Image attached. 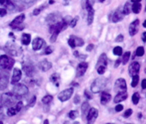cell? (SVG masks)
I'll list each match as a JSON object with an SVG mask.
<instances>
[{"instance_id": "obj_13", "label": "cell", "mask_w": 146, "mask_h": 124, "mask_svg": "<svg viewBox=\"0 0 146 124\" xmlns=\"http://www.w3.org/2000/svg\"><path fill=\"white\" fill-rule=\"evenodd\" d=\"M87 69H88V64H87V63H86V62L80 63V64L77 66V69H76V76H77V78L82 76L86 72Z\"/></svg>"}, {"instance_id": "obj_40", "label": "cell", "mask_w": 146, "mask_h": 124, "mask_svg": "<svg viewBox=\"0 0 146 124\" xmlns=\"http://www.w3.org/2000/svg\"><path fill=\"white\" fill-rule=\"evenodd\" d=\"M144 55V48L143 47H138L136 49V56L138 57H142Z\"/></svg>"}, {"instance_id": "obj_14", "label": "cell", "mask_w": 146, "mask_h": 124, "mask_svg": "<svg viewBox=\"0 0 146 124\" xmlns=\"http://www.w3.org/2000/svg\"><path fill=\"white\" fill-rule=\"evenodd\" d=\"M21 76H22V72L19 69H14L13 70V74L12 78H11V84H15L21 80Z\"/></svg>"}, {"instance_id": "obj_15", "label": "cell", "mask_w": 146, "mask_h": 124, "mask_svg": "<svg viewBox=\"0 0 146 124\" xmlns=\"http://www.w3.org/2000/svg\"><path fill=\"white\" fill-rule=\"evenodd\" d=\"M45 45V41L42 38H35L32 42V49L34 51H38Z\"/></svg>"}, {"instance_id": "obj_58", "label": "cell", "mask_w": 146, "mask_h": 124, "mask_svg": "<svg viewBox=\"0 0 146 124\" xmlns=\"http://www.w3.org/2000/svg\"><path fill=\"white\" fill-rule=\"evenodd\" d=\"M119 63H120V60H117V63H116V67L118 66V64H119Z\"/></svg>"}, {"instance_id": "obj_12", "label": "cell", "mask_w": 146, "mask_h": 124, "mask_svg": "<svg viewBox=\"0 0 146 124\" xmlns=\"http://www.w3.org/2000/svg\"><path fill=\"white\" fill-rule=\"evenodd\" d=\"M115 90L119 91H126V88H127V85H126V80L124 78H118L115 82Z\"/></svg>"}, {"instance_id": "obj_35", "label": "cell", "mask_w": 146, "mask_h": 124, "mask_svg": "<svg viewBox=\"0 0 146 124\" xmlns=\"http://www.w3.org/2000/svg\"><path fill=\"white\" fill-rule=\"evenodd\" d=\"M74 41H75V46L76 47H81L84 45V41L81 38H78V37L74 36Z\"/></svg>"}, {"instance_id": "obj_20", "label": "cell", "mask_w": 146, "mask_h": 124, "mask_svg": "<svg viewBox=\"0 0 146 124\" xmlns=\"http://www.w3.org/2000/svg\"><path fill=\"white\" fill-rule=\"evenodd\" d=\"M123 19V14H122V11L120 9H117L115 12L112 14V18H111V21L114 23H117V22H120V21Z\"/></svg>"}, {"instance_id": "obj_41", "label": "cell", "mask_w": 146, "mask_h": 124, "mask_svg": "<svg viewBox=\"0 0 146 124\" xmlns=\"http://www.w3.org/2000/svg\"><path fill=\"white\" fill-rule=\"evenodd\" d=\"M68 44H69V46L71 47L72 49H74L75 48V41H74V36H71L70 38H69V40H68Z\"/></svg>"}, {"instance_id": "obj_24", "label": "cell", "mask_w": 146, "mask_h": 124, "mask_svg": "<svg viewBox=\"0 0 146 124\" xmlns=\"http://www.w3.org/2000/svg\"><path fill=\"white\" fill-rule=\"evenodd\" d=\"M47 21H48L50 24H54V23H56L59 21V15L55 14V13L48 15V16H47Z\"/></svg>"}, {"instance_id": "obj_46", "label": "cell", "mask_w": 146, "mask_h": 124, "mask_svg": "<svg viewBox=\"0 0 146 124\" xmlns=\"http://www.w3.org/2000/svg\"><path fill=\"white\" fill-rule=\"evenodd\" d=\"M123 110V105L122 104H117V105L115 106V111L116 112H120Z\"/></svg>"}, {"instance_id": "obj_9", "label": "cell", "mask_w": 146, "mask_h": 124, "mask_svg": "<svg viewBox=\"0 0 146 124\" xmlns=\"http://www.w3.org/2000/svg\"><path fill=\"white\" fill-rule=\"evenodd\" d=\"M73 88L70 87V88H67V89H64L58 94V99L60 101L64 102V101H67L68 99H70V97L72 96L73 94Z\"/></svg>"}, {"instance_id": "obj_23", "label": "cell", "mask_w": 146, "mask_h": 124, "mask_svg": "<svg viewBox=\"0 0 146 124\" xmlns=\"http://www.w3.org/2000/svg\"><path fill=\"white\" fill-rule=\"evenodd\" d=\"M23 70H24V72L26 74L27 76H32L35 74L34 68L31 65H25V66H23Z\"/></svg>"}, {"instance_id": "obj_7", "label": "cell", "mask_w": 146, "mask_h": 124, "mask_svg": "<svg viewBox=\"0 0 146 124\" xmlns=\"http://www.w3.org/2000/svg\"><path fill=\"white\" fill-rule=\"evenodd\" d=\"M24 19H25V15L20 14L16 18H14V20L10 23V27L13 29H16V30H22L24 28V26L22 25L23 22H24Z\"/></svg>"}, {"instance_id": "obj_19", "label": "cell", "mask_w": 146, "mask_h": 124, "mask_svg": "<svg viewBox=\"0 0 146 124\" xmlns=\"http://www.w3.org/2000/svg\"><path fill=\"white\" fill-rule=\"evenodd\" d=\"M8 82H9V80H8L7 76H5V74L0 72V90L5 89V88L8 86Z\"/></svg>"}, {"instance_id": "obj_8", "label": "cell", "mask_w": 146, "mask_h": 124, "mask_svg": "<svg viewBox=\"0 0 146 124\" xmlns=\"http://www.w3.org/2000/svg\"><path fill=\"white\" fill-rule=\"evenodd\" d=\"M86 9H87V23L88 25L92 24L94 19V9H93V0L86 1Z\"/></svg>"}, {"instance_id": "obj_39", "label": "cell", "mask_w": 146, "mask_h": 124, "mask_svg": "<svg viewBox=\"0 0 146 124\" xmlns=\"http://www.w3.org/2000/svg\"><path fill=\"white\" fill-rule=\"evenodd\" d=\"M46 5H43V6H40V7H38V8H36V9H34V11H33V15H35V16H37V15L39 14V13L41 12V11H43V9H45L46 8Z\"/></svg>"}, {"instance_id": "obj_55", "label": "cell", "mask_w": 146, "mask_h": 124, "mask_svg": "<svg viewBox=\"0 0 146 124\" xmlns=\"http://www.w3.org/2000/svg\"><path fill=\"white\" fill-rule=\"evenodd\" d=\"M145 36H146V33L145 32H144L143 33V34H142V41H143V42H145Z\"/></svg>"}, {"instance_id": "obj_10", "label": "cell", "mask_w": 146, "mask_h": 124, "mask_svg": "<svg viewBox=\"0 0 146 124\" xmlns=\"http://www.w3.org/2000/svg\"><path fill=\"white\" fill-rule=\"evenodd\" d=\"M5 50L11 55V56H18L21 53V49L17 47L14 43H8L5 47Z\"/></svg>"}, {"instance_id": "obj_57", "label": "cell", "mask_w": 146, "mask_h": 124, "mask_svg": "<svg viewBox=\"0 0 146 124\" xmlns=\"http://www.w3.org/2000/svg\"><path fill=\"white\" fill-rule=\"evenodd\" d=\"M2 112V104H1V102H0V113Z\"/></svg>"}, {"instance_id": "obj_52", "label": "cell", "mask_w": 146, "mask_h": 124, "mask_svg": "<svg viewBox=\"0 0 146 124\" xmlns=\"http://www.w3.org/2000/svg\"><path fill=\"white\" fill-rule=\"evenodd\" d=\"M146 88V80H142V89H145Z\"/></svg>"}, {"instance_id": "obj_29", "label": "cell", "mask_w": 146, "mask_h": 124, "mask_svg": "<svg viewBox=\"0 0 146 124\" xmlns=\"http://www.w3.org/2000/svg\"><path fill=\"white\" fill-rule=\"evenodd\" d=\"M130 9H131V7H130V2H126L123 9H122V14L128 15L130 13Z\"/></svg>"}, {"instance_id": "obj_22", "label": "cell", "mask_w": 146, "mask_h": 124, "mask_svg": "<svg viewBox=\"0 0 146 124\" xmlns=\"http://www.w3.org/2000/svg\"><path fill=\"white\" fill-rule=\"evenodd\" d=\"M110 100H111V95H110V93H108V92H106V91L102 92L101 97H100V102H101V104L105 105V104H107Z\"/></svg>"}, {"instance_id": "obj_4", "label": "cell", "mask_w": 146, "mask_h": 124, "mask_svg": "<svg viewBox=\"0 0 146 124\" xmlns=\"http://www.w3.org/2000/svg\"><path fill=\"white\" fill-rule=\"evenodd\" d=\"M14 64H15V61L12 58H10L9 56H7V55L0 56V68L2 69V70H11L13 68V66H14Z\"/></svg>"}, {"instance_id": "obj_27", "label": "cell", "mask_w": 146, "mask_h": 124, "mask_svg": "<svg viewBox=\"0 0 146 124\" xmlns=\"http://www.w3.org/2000/svg\"><path fill=\"white\" fill-rule=\"evenodd\" d=\"M0 5H2V6H5L10 9H13V7H14L10 0H0Z\"/></svg>"}, {"instance_id": "obj_45", "label": "cell", "mask_w": 146, "mask_h": 124, "mask_svg": "<svg viewBox=\"0 0 146 124\" xmlns=\"http://www.w3.org/2000/svg\"><path fill=\"white\" fill-rule=\"evenodd\" d=\"M77 20H78L77 17H76L75 19H72V20L70 21V27H72V28H74V27L76 26V23H77Z\"/></svg>"}, {"instance_id": "obj_6", "label": "cell", "mask_w": 146, "mask_h": 124, "mask_svg": "<svg viewBox=\"0 0 146 124\" xmlns=\"http://www.w3.org/2000/svg\"><path fill=\"white\" fill-rule=\"evenodd\" d=\"M12 93L15 94L16 96L18 97H21V96H24L28 93V87H27L25 84H14V87H13L12 90Z\"/></svg>"}, {"instance_id": "obj_36", "label": "cell", "mask_w": 146, "mask_h": 124, "mask_svg": "<svg viewBox=\"0 0 146 124\" xmlns=\"http://www.w3.org/2000/svg\"><path fill=\"white\" fill-rule=\"evenodd\" d=\"M122 52H123V51H122V48H121V47H119V46L115 47V48L113 49V54L116 55V56H121Z\"/></svg>"}, {"instance_id": "obj_50", "label": "cell", "mask_w": 146, "mask_h": 124, "mask_svg": "<svg viewBox=\"0 0 146 124\" xmlns=\"http://www.w3.org/2000/svg\"><path fill=\"white\" fill-rule=\"evenodd\" d=\"M84 94H85V96L88 98V99H91V98H92L91 94H90L89 92H88V90H85V91H84Z\"/></svg>"}, {"instance_id": "obj_37", "label": "cell", "mask_w": 146, "mask_h": 124, "mask_svg": "<svg viewBox=\"0 0 146 124\" xmlns=\"http://www.w3.org/2000/svg\"><path fill=\"white\" fill-rule=\"evenodd\" d=\"M68 116L70 119H75V118L78 116V111L77 110H71V111L68 113Z\"/></svg>"}, {"instance_id": "obj_43", "label": "cell", "mask_w": 146, "mask_h": 124, "mask_svg": "<svg viewBox=\"0 0 146 124\" xmlns=\"http://www.w3.org/2000/svg\"><path fill=\"white\" fill-rule=\"evenodd\" d=\"M132 112H133V110H132L131 108H129V109H127L125 112H124L123 116H124V117H125V118H128V117H129V116H131Z\"/></svg>"}, {"instance_id": "obj_49", "label": "cell", "mask_w": 146, "mask_h": 124, "mask_svg": "<svg viewBox=\"0 0 146 124\" xmlns=\"http://www.w3.org/2000/svg\"><path fill=\"white\" fill-rule=\"evenodd\" d=\"M35 101H36V96H32L30 102H29V106H33V105H34Z\"/></svg>"}, {"instance_id": "obj_11", "label": "cell", "mask_w": 146, "mask_h": 124, "mask_svg": "<svg viewBox=\"0 0 146 124\" xmlns=\"http://www.w3.org/2000/svg\"><path fill=\"white\" fill-rule=\"evenodd\" d=\"M97 117H98V110L94 107H89L87 112V116H86L88 123L89 124L94 123V121H95Z\"/></svg>"}, {"instance_id": "obj_42", "label": "cell", "mask_w": 146, "mask_h": 124, "mask_svg": "<svg viewBox=\"0 0 146 124\" xmlns=\"http://www.w3.org/2000/svg\"><path fill=\"white\" fill-rule=\"evenodd\" d=\"M23 107V103L22 101H17L16 103H15V109H16L17 112H19L21 109H22Z\"/></svg>"}, {"instance_id": "obj_48", "label": "cell", "mask_w": 146, "mask_h": 124, "mask_svg": "<svg viewBox=\"0 0 146 124\" xmlns=\"http://www.w3.org/2000/svg\"><path fill=\"white\" fill-rule=\"evenodd\" d=\"M52 48H51V47H47L46 49H45V51H44V54L45 55H49V54H51V53H52Z\"/></svg>"}, {"instance_id": "obj_54", "label": "cell", "mask_w": 146, "mask_h": 124, "mask_svg": "<svg viewBox=\"0 0 146 124\" xmlns=\"http://www.w3.org/2000/svg\"><path fill=\"white\" fill-rule=\"evenodd\" d=\"M79 99H80L79 96L76 95V96H75V99H74V102H75V103H79Z\"/></svg>"}, {"instance_id": "obj_38", "label": "cell", "mask_w": 146, "mask_h": 124, "mask_svg": "<svg viewBox=\"0 0 146 124\" xmlns=\"http://www.w3.org/2000/svg\"><path fill=\"white\" fill-rule=\"evenodd\" d=\"M89 103H88L87 101L86 102H84V103H82V107H81V109H82V113L83 114H85L86 112H87V110L89 109Z\"/></svg>"}, {"instance_id": "obj_33", "label": "cell", "mask_w": 146, "mask_h": 124, "mask_svg": "<svg viewBox=\"0 0 146 124\" xmlns=\"http://www.w3.org/2000/svg\"><path fill=\"white\" fill-rule=\"evenodd\" d=\"M139 100H140V94L138 92L133 93V95H132V102H133V104H138Z\"/></svg>"}, {"instance_id": "obj_26", "label": "cell", "mask_w": 146, "mask_h": 124, "mask_svg": "<svg viewBox=\"0 0 146 124\" xmlns=\"http://www.w3.org/2000/svg\"><path fill=\"white\" fill-rule=\"evenodd\" d=\"M141 4H140V2H135L133 3V5L131 6V10L133 11V13H135V14H138V13L141 11Z\"/></svg>"}, {"instance_id": "obj_17", "label": "cell", "mask_w": 146, "mask_h": 124, "mask_svg": "<svg viewBox=\"0 0 146 124\" xmlns=\"http://www.w3.org/2000/svg\"><path fill=\"white\" fill-rule=\"evenodd\" d=\"M138 26H139V20L136 19L130 24L129 26V34L130 36H135L138 32Z\"/></svg>"}, {"instance_id": "obj_59", "label": "cell", "mask_w": 146, "mask_h": 124, "mask_svg": "<svg viewBox=\"0 0 146 124\" xmlns=\"http://www.w3.org/2000/svg\"><path fill=\"white\" fill-rule=\"evenodd\" d=\"M98 1H99V2H101V3H102V2H104V1H105V0H98Z\"/></svg>"}, {"instance_id": "obj_1", "label": "cell", "mask_w": 146, "mask_h": 124, "mask_svg": "<svg viewBox=\"0 0 146 124\" xmlns=\"http://www.w3.org/2000/svg\"><path fill=\"white\" fill-rule=\"evenodd\" d=\"M67 26H68V21H66V19H62V20H59L58 22L54 23V24H50L49 32L51 33V42H55L58 34L61 31L65 30L67 28Z\"/></svg>"}, {"instance_id": "obj_56", "label": "cell", "mask_w": 146, "mask_h": 124, "mask_svg": "<svg viewBox=\"0 0 146 124\" xmlns=\"http://www.w3.org/2000/svg\"><path fill=\"white\" fill-rule=\"evenodd\" d=\"M141 0H131V2H133V3H135V2H140Z\"/></svg>"}, {"instance_id": "obj_31", "label": "cell", "mask_w": 146, "mask_h": 124, "mask_svg": "<svg viewBox=\"0 0 146 124\" xmlns=\"http://www.w3.org/2000/svg\"><path fill=\"white\" fill-rule=\"evenodd\" d=\"M52 99H53V96L50 95V94H47V95H45L44 97L42 98V103L49 104L51 101H52Z\"/></svg>"}, {"instance_id": "obj_53", "label": "cell", "mask_w": 146, "mask_h": 124, "mask_svg": "<svg viewBox=\"0 0 146 124\" xmlns=\"http://www.w3.org/2000/svg\"><path fill=\"white\" fill-rule=\"evenodd\" d=\"M93 47H94L93 45H92V44H90L89 46H88L87 48H86V50H87L88 52H90V51H92V49H93Z\"/></svg>"}, {"instance_id": "obj_51", "label": "cell", "mask_w": 146, "mask_h": 124, "mask_svg": "<svg viewBox=\"0 0 146 124\" xmlns=\"http://www.w3.org/2000/svg\"><path fill=\"white\" fill-rule=\"evenodd\" d=\"M21 2H23V3H27V4H29V3H32V2H34L35 0H20Z\"/></svg>"}, {"instance_id": "obj_2", "label": "cell", "mask_w": 146, "mask_h": 124, "mask_svg": "<svg viewBox=\"0 0 146 124\" xmlns=\"http://www.w3.org/2000/svg\"><path fill=\"white\" fill-rule=\"evenodd\" d=\"M18 96H16L15 94H13L12 92H6V93H3L1 95V104L7 106H12L13 104H15L18 101Z\"/></svg>"}, {"instance_id": "obj_32", "label": "cell", "mask_w": 146, "mask_h": 124, "mask_svg": "<svg viewBox=\"0 0 146 124\" xmlns=\"http://www.w3.org/2000/svg\"><path fill=\"white\" fill-rule=\"evenodd\" d=\"M138 82H139V76H138V74H134V76H132V82H131L132 87L137 86Z\"/></svg>"}, {"instance_id": "obj_3", "label": "cell", "mask_w": 146, "mask_h": 124, "mask_svg": "<svg viewBox=\"0 0 146 124\" xmlns=\"http://www.w3.org/2000/svg\"><path fill=\"white\" fill-rule=\"evenodd\" d=\"M106 84H107L106 78H96V80L92 82L90 89H91V91L93 92V93H98V92L102 91V90L105 88Z\"/></svg>"}, {"instance_id": "obj_16", "label": "cell", "mask_w": 146, "mask_h": 124, "mask_svg": "<svg viewBox=\"0 0 146 124\" xmlns=\"http://www.w3.org/2000/svg\"><path fill=\"white\" fill-rule=\"evenodd\" d=\"M51 68H52V64L47 60H43L38 63V69L40 70H42V72H47Z\"/></svg>"}, {"instance_id": "obj_25", "label": "cell", "mask_w": 146, "mask_h": 124, "mask_svg": "<svg viewBox=\"0 0 146 124\" xmlns=\"http://www.w3.org/2000/svg\"><path fill=\"white\" fill-rule=\"evenodd\" d=\"M21 42H22V44L25 45V46L30 44V42H31L30 34H23L22 37H21Z\"/></svg>"}, {"instance_id": "obj_18", "label": "cell", "mask_w": 146, "mask_h": 124, "mask_svg": "<svg viewBox=\"0 0 146 124\" xmlns=\"http://www.w3.org/2000/svg\"><path fill=\"white\" fill-rule=\"evenodd\" d=\"M139 70H140V64L138 62H133L129 66V74H131V76L138 74Z\"/></svg>"}, {"instance_id": "obj_34", "label": "cell", "mask_w": 146, "mask_h": 124, "mask_svg": "<svg viewBox=\"0 0 146 124\" xmlns=\"http://www.w3.org/2000/svg\"><path fill=\"white\" fill-rule=\"evenodd\" d=\"M16 113H17V111H16V109H15V107H13V106H9L8 109H7V115L8 116H14Z\"/></svg>"}, {"instance_id": "obj_28", "label": "cell", "mask_w": 146, "mask_h": 124, "mask_svg": "<svg viewBox=\"0 0 146 124\" xmlns=\"http://www.w3.org/2000/svg\"><path fill=\"white\" fill-rule=\"evenodd\" d=\"M130 56H131V53L130 52H125L123 54V57H122V64L123 65H126L128 63L130 59Z\"/></svg>"}, {"instance_id": "obj_30", "label": "cell", "mask_w": 146, "mask_h": 124, "mask_svg": "<svg viewBox=\"0 0 146 124\" xmlns=\"http://www.w3.org/2000/svg\"><path fill=\"white\" fill-rule=\"evenodd\" d=\"M50 80L52 82H54L56 86H59V74H53L50 78Z\"/></svg>"}, {"instance_id": "obj_44", "label": "cell", "mask_w": 146, "mask_h": 124, "mask_svg": "<svg viewBox=\"0 0 146 124\" xmlns=\"http://www.w3.org/2000/svg\"><path fill=\"white\" fill-rule=\"evenodd\" d=\"M7 14V10L4 7H0V17H3Z\"/></svg>"}, {"instance_id": "obj_47", "label": "cell", "mask_w": 146, "mask_h": 124, "mask_svg": "<svg viewBox=\"0 0 146 124\" xmlns=\"http://www.w3.org/2000/svg\"><path fill=\"white\" fill-rule=\"evenodd\" d=\"M123 40H124V36H123V35H118L117 38L115 39V42L120 43V42H122Z\"/></svg>"}, {"instance_id": "obj_21", "label": "cell", "mask_w": 146, "mask_h": 124, "mask_svg": "<svg viewBox=\"0 0 146 124\" xmlns=\"http://www.w3.org/2000/svg\"><path fill=\"white\" fill-rule=\"evenodd\" d=\"M127 92L126 91H119L117 94H116V96L114 97V102L115 103H119V102L123 101V100H125L126 98H127Z\"/></svg>"}, {"instance_id": "obj_5", "label": "cell", "mask_w": 146, "mask_h": 124, "mask_svg": "<svg viewBox=\"0 0 146 124\" xmlns=\"http://www.w3.org/2000/svg\"><path fill=\"white\" fill-rule=\"evenodd\" d=\"M106 68H107V57L105 54H101L96 65V70L99 74H103L106 70Z\"/></svg>"}]
</instances>
